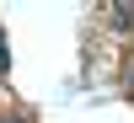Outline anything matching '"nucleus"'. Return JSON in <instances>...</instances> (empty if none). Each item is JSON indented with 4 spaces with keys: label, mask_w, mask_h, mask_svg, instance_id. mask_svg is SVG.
<instances>
[{
    "label": "nucleus",
    "mask_w": 134,
    "mask_h": 123,
    "mask_svg": "<svg viewBox=\"0 0 134 123\" xmlns=\"http://www.w3.org/2000/svg\"><path fill=\"white\" fill-rule=\"evenodd\" d=\"M0 70H5V38H0Z\"/></svg>",
    "instance_id": "nucleus-1"
}]
</instances>
